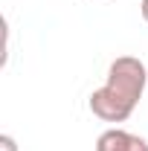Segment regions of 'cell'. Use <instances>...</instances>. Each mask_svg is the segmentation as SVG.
Instances as JSON below:
<instances>
[{
  "label": "cell",
  "mask_w": 148,
  "mask_h": 151,
  "mask_svg": "<svg viewBox=\"0 0 148 151\" xmlns=\"http://www.w3.org/2000/svg\"><path fill=\"white\" fill-rule=\"evenodd\" d=\"M105 84L111 90H116L119 96H125L128 102L139 105V99L145 93V84H148V70L137 55H119L108 67V81Z\"/></svg>",
  "instance_id": "obj_1"
},
{
  "label": "cell",
  "mask_w": 148,
  "mask_h": 151,
  "mask_svg": "<svg viewBox=\"0 0 148 151\" xmlns=\"http://www.w3.org/2000/svg\"><path fill=\"white\" fill-rule=\"evenodd\" d=\"M90 111L93 116H99L102 122H125L131 119V113L137 111V105L128 102L125 96H119L116 90H111L108 84H102L99 90H93L90 93Z\"/></svg>",
  "instance_id": "obj_2"
},
{
  "label": "cell",
  "mask_w": 148,
  "mask_h": 151,
  "mask_svg": "<svg viewBox=\"0 0 148 151\" xmlns=\"http://www.w3.org/2000/svg\"><path fill=\"white\" fill-rule=\"evenodd\" d=\"M96 151H148V142L125 128H108L99 134Z\"/></svg>",
  "instance_id": "obj_3"
},
{
  "label": "cell",
  "mask_w": 148,
  "mask_h": 151,
  "mask_svg": "<svg viewBox=\"0 0 148 151\" xmlns=\"http://www.w3.org/2000/svg\"><path fill=\"white\" fill-rule=\"evenodd\" d=\"M0 151H18V142L12 134H0Z\"/></svg>",
  "instance_id": "obj_4"
},
{
  "label": "cell",
  "mask_w": 148,
  "mask_h": 151,
  "mask_svg": "<svg viewBox=\"0 0 148 151\" xmlns=\"http://www.w3.org/2000/svg\"><path fill=\"white\" fill-rule=\"evenodd\" d=\"M139 12H142V20L148 23V0H142V3H139Z\"/></svg>",
  "instance_id": "obj_5"
}]
</instances>
